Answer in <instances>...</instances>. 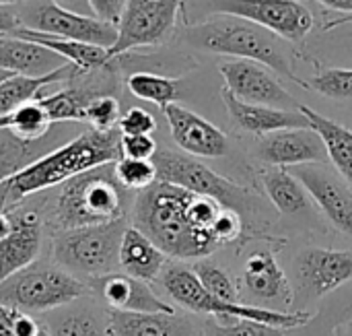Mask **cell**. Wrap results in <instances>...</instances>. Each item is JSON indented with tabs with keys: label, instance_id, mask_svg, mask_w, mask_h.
Here are the masks:
<instances>
[{
	"label": "cell",
	"instance_id": "cell-1",
	"mask_svg": "<svg viewBox=\"0 0 352 336\" xmlns=\"http://www.w3.org/2000/svg\"><path fill=\"white\" fill-rule=\"evenodd\" d=\"M225 207L167 182H155L138 192L132 225L175 260H200L223 250L214 223Z\"/></svg>",
	"mask_w": 352,
	"mask_h": 336
},
{
	"label": "cell",
	"instance_id": "cell-2",
	"mask_svg": "<svg viewBox=\"0 0 352 336\" xmlns=\"http://www.w3.org/2000/svg\"><path fill=\"white\" fill-rule=\"evenodd\" d=\"M120 138L122 132L118 128H89L52 149L50 153L35 159L0 184V211L6 213L19 207L25 198L56 188L78 174H85L99 165L116 163L118 159H122Z\"/></svg>",
	"mask_w": 352,
	"mask_h": 336
},
{
	"label": "cell",
	"instance_id": "cell-3",
	"mask_svg": "<svg viewBox=\"0 0 352 336\" xmlns=\"http://www.w3.org/2000/svg\"><path fill=\"white\" fill-rule=\"evenodd\" d=\"M153 163L157 167L159 182L179 186L200 196H208L221 207L239 213L248 227V240H262L278 250L285 248V240H278L264 231L266 225H272V211L270 204L252 188H245L217 174L196 157L175 151L159 149L153 157Z\"/></svg>",
	"mask_w": 352,
	"mask_h": 336
},
{
	"label": "cell",
	"instance_id": "cell-4",
	"mask_svg": "<svg viewBox=\"0 0 352 336\" xmlns=\"http://www.w3.org/2000/svg\"><path fill=\"white\" fill-rule=\"evenodd\" d=\"M186 41L204 52L260 62L276 74L301 87H307V83L295 74L289 62L285 39L252 21L221 14L200 23H192L186 29Z\"/></svg>",
	"mask_w": 352,
	"mask_h": 336
},
{
	"label": "cell",
	"instance_id": "cell-5",
	"mask_svg": "<svg viewBox=\"0 0 352 336\" xmlns=\"http://www.w3.org/2000/svg\"><path fill=\"white\" fill-rule=\"evenodd\" d=\"M124 190L116 180L113 163L78 174L60 184L47 223L52 229L62 231L124 219Z\"/></svg>",
	"mask_w": 352,
	"mask_h": 336
},
{
	"label": "cell",
	"instance_id": "cell-6",
	"mask_svg": "<svg viewBox=\"0 0 352 336\" xmlns=\"http://www.w3.org/2000/svg\"><path fill=\"white\" fill-rule=\"evenodd\" d=\"M165 293L184 310L194 314H206L219 322H231L233 318L254 320L270 326H280L287 330H295L305 326L311 320L309 312H280L252 304H227L214 297L204 289L200 279L196 277L192 266L182 262H167L159 277Z\"/></svg>",
	"mask_w": 352,
	"mask_h": 336
},
{
	"label": "cell",
	"instance_id": "cell-7",
	"mask_svg": "<svg viewBox=\"0 0 352 336\" xmlns=\"http://www.w3.org/2000/svg\"><path fill=\"white\" fill-rule=\"evenodd\" d=\"M126 227L124 217L111 223L56 231L52 242L54 260L78 279L82 275L93 281L116 273L120 269L118 254Z\"/></svg>",
	"mask_w": 352,
	"mask_h": 336
},
{
	"label": "cell",
	"instance_id": "cell-8",
	"mask_svg": "<svg viewBox=\"0 0 352 336\" xmlns=\"http://www.w3.org/2000/svg\"><path fill=\"white\" fill-rule=\"evenodd\" d=\"M87 283L58 264L33 262L0 281V304L21 312L60 310L87 295Z\"/></svg>",
	"mask_w": 352,
	"mask_h": 336
},
{
	"label": "cell",
	"instance_id": "cell-9",
	"mask_svg": "<svg viewBox=\"0 0 352 336\" xmlns=\"http://www.w3.org/2000/svg\"><path fill=\"white\" fill-rule=\"evenodd\" d=\"M291 312H307V306L324 300L352 281V250L309 246L291 260Z\"/></svg>",
	"mask_w": 352,
	"mask_h": 336
},
{
	"label": "cell",
	"instance_id": "cell-10",
	"mask_svg": "<svg viewBox=\"0 0 352 336\" xmlns=\"http://www.w3.org/2000/svg\"><path fill=\"white\" fill-rule=\"evenodd\" d=\"M192 8L252 21L285 41H301L316 25L311 10L299 0H192Z\"/></svg>",
	"mask_w": 352,
	"mask_h": 336
},
{
	"label": "cell",
	"instance_id": "cell-11",
	"mask_svg": "<svg viewBox=\"0 0 352 336\" xmlns=\"http://www.w3.org/2000/svg\"><path fill=\"white\" fill-rule=\"evenodd\" d=\"M186 0H128L118 21V39L109 56L118 58L138 48L165 43L177 23Z\"/></svg>",
	"mask_w": 352,
	"mask_h": 336
},
{
	"label": "cell",
	"instance_id": "cell-12",
	"mask_svg": "<svg viewBox=\"0 0 352 336\" xmlns=\"http://www.w3.org/2000/svg\"><path fill=\"white\" fill-rule=\"evenodd\" d=\"M23 27L58 35L66 39H76L101 48H111L118 39V25L101 21L97 17L80 14L74 10H66L50 0H37L35 4H27L19 10Z\"/></svg>",
	"mask_w": 352,
	"mask_h": 336
},
{
	"label": "cell",
	"instance_id": "cell-13",
	"mask_svg": "<svg viewBox=\"0 0 352 336\" xmlns=\"http://www.w3.org/2000/svg\"><path fill=\"white\" fill-rule=\"evenodd\" d=\"M307 190L330 225L352 240V186L324 165H297L289 169Z\"/></svg>",
	"mask_w": 352,
	"mask_h": 336
},
{
	"label": "cell",
	"instance_id": "cell-14",
	"mask_svg": "<svg viewBox=\"0 0 352 336\" xmlns=\"http://www.w3.org/2000/svg\"><path fill=\"white\" fill-rule=\"evenodd\" d=\"M219 72L225 81V89L241 101L285 109L293 105V95L283 87L278 76L260 62L229 58L219 64Z\"/></svg>",
	"mask_w": 352,
	"mask_h": 336
},
{
	"label": "cell",
	"instance_id": "cell-15",
	"mask_svg": "<svg viewBox=\"0 0 352 336\" xmlns=\"http://www.w3.org/2000/svg\"><path fill=\"white\" fill-rule=\"evenodd\" d=\"M241 287L262 308L278 310L293 304L291 281L278 264L274 248H256L248 254L241 266Z\"/></svg>",
	"mask_w": 352,
	"mask_h": 336
},
{
	"label": "cell",
	"instance_id": "cell-16",
	"mask_svg": "<svg viewBox=\"0 0 352 336\" xmlns=\"http://www.w3.org/2000/svg\"><path fill=\"white\" fill-rule=\"evenodd\" d=\"M8 231L0 240V281L33 264L43 244V219L35 209H10Z\"/></svg>",
	"mask_w": 352,
	"mask_h": 336
},
{
	"label": "cell",
	"instance_id": "cell-17",
	"mask_svg": "<svg viewBox=\"0 0 352 336\" xmlns=\"http://www.w3.org/2000/svg\"><path fill=\"white\" fill-rule=\"evenodd\" d=\"M165 120L169 124L175 145L192 155L202 159H219L229 153V138L212 122L204 120L196 112L175 103H169L165 109Z\"/></svg>",
	"mask_w": 352,
	"mask_h": 336
},
{
	"label": "cell",
	"instance_id": "cell-18",
	"mask_svg": "<svg viewBox=\"0 0 352 336\" xmlns=\"http://www.w3.org/2000/svg\"><path fill=\"white\" fill-rule=\"evenodd\" d=\"M256 155L268 167H297L324 163L328 157L326 145L314 128L278 130L260 136Z\"/></svg>",
	"mask_w": 352,
	"mask_h": 336
},
{
	"label": "cell",
	"instance_id": "cell-19",
	"mask_svg": "<svg viewBox=\"0 0 352 336\" xmlns=\"http://www.w3.org/2000/svg\"><path fill=\"white\" fill-rule=\"evenodd\" d=\"M260 182L278 215L324 231L322 221L314 211L311 196L287 167H266L260 174Z\"/></svg>",
	"mask_w": 352,
	"mask_h": 336
},
{
	"label": "cell",
	"instance_id": "cell-20",
	"mask_svg": "<svg viewBox=\"0 0 352 336\" xmlns=\"http://www.w3.org/2000/svg\"><path fill=\"white\" fill-rule=\"evenodd\" d=\"M89 287H95L101 300L118 312H167L173 314L175 308L163 302L148 283L134 279L126 273H109L105 277L89 281Z\"/></svg>",
	"mask_w": 352,
	"mask_h": 336
},
{
	"label": "cell",
	"instance_id": "cell-21",
	"mask_svg": "<svg viewBox=\"0 0 352 336\" xmlns=\"http://www.w3.org/2000/svg\"><path fill=\"white\" fill-rule=\"evenodd\" d=\"M223 101L227 105V112L233 120V124L245 132H252L256 136H266L278 130H293V128H311L307 118L297 109H285V107H272V105H260V103H248L237 97H233L227 89L221 91Z\"/></svg>",
	"mask_w": 352,
	"mask_h": 336
},
{
	"label": "cell",
	"instance_id": "cell-22",
	"mask_svg": "<svg viewBox=\"0 0 352 336\" xmlns=\"http://www.w3.org/2000/svg\"><path fill=\"white\" fill-rule=\"evenodd\" d=\"M111 336H200V326L177 312H118L107 318Z\"/></svg>",
	"mask_w": 352,
	"mask_h": 336
},
{
	"label": "cell",
	"instance_id": "cell-23",
	"mask_svg": "<svg viewBox=\"0 0 352 336\" xmlns=\"http://www.w3.org/2000/svg\"><path fill=\"white\" fill-rule=\"evenodd\" d=\"M64 66H68V62L62 56L37 41L16 35H4L0 39V68L12 74L45 76Z\"/></svg>",
	"mask_w": 352,
	"mask_h": 336
},
{
	"label": "cell",
	"instance_id": "cell-24",
	"mask_svg": "<svg viewBox=\"0 0 352 336\" xmlns=\"http://www.w3.org/2000/svg\"><path fill=\"white\" fill-rule=\"evenodd\" d=\"M10 35L16 37H25L31 41L41 43L43 48L56 52L58 56H62L68 64L74 66L76 76H85L91 72H99L103 68H109L111 64V56L107 48L101 45H93V43H85V41H76V39H66V37H58V35H47L29 27H19L16 31H12Z\"/></svg>",
	"mask_w": 352,
	"mask_h": 336
},
{
	"label": "cell",
	"instance_id": "cell-25",
	"mask_svg": "<svg viewBox=\"0 0 352 336\" xmlns=\"http://www.w3.org/2000/svg\"><path fill=\"white\" fill-rule=\"evenodd\" d=\"M167 258L169 256L159 246H155L140 229H136L134 225L126 227L118 254L120 269L126 275L144 283L157 281L167 264Z\"/></svg>",
	"mask_w": 352,
	"mask_h": 336
},
{
	"label": "cell",
	"instance_id": "cell-26",
	"mask_svg": "<svg viewBox=\"0 0 352 336\" xmlns=\"http://www.w3.org/2000/svg\"><path fill=\"white\" fill-rule=\"evenodd\" d=\"M56 126V124H54ZM62 130H54L39 138V140H21L8 128H0V184L33 163L35 159L43 157L52 149L60 147Z\"/></svg>",
	"mask_w": 352,
	"mask_h": 336
},
{
	"label": "cell",
	"instance_id": "cell-27",
	"mask_svg": "<svg viewBox=\"0 0 352 336\" xmlns=\"http://www.w3.org/2000/svg\"><path fill=\"white\" fill-rule=\"evenodd\" d=\"M299 112L307 118L309 126L322 136L326 145L328 159L334 163L336 171L352 186V130L326 118L309 105H297Z\"/></svg>",
	"mask_w": 352,
	"mask_h": 336
},
{
	"label": "cell",
	"instance_id": "cell-28",
	"mask_svg": "<svg viewBox=\"0 0 352 336\" xmlns=\"http://www.w3.org/2000/svg\"><path fill=\"white\" fill-rule=\"evenodd\" d=\"M76 76V70L72 64L58 68L45 76H25V74H10L6 81L0 83V118L12 114L16 107L35 101L41 97V91L47 85L72 81Z\"/></svg>",
	"mask_w": 352,
	"mask_h": 336
},
{
	"label": "cell",
	"instance_id": "cell-29",
	"mask_svg": "<svg viewBox=\"0 0 352 336\" xmlns=\"http://www.w3.org/2000/svg\"><path fill=\"white\" fill-rule=\"evenodd\" d=\"M97 95H103L99 87H66L52 95H41L39 103L45 107L52 124L64 122H85V109L89 101Z\"/></svg>",
	"mask_w": 352,
	"mask_h": 336
},
{
	"label": "cell",
	"instance_id": "cell-30",
	"mask_svg": "<svg viewBox=\"0 0 352 336\" xmlns=\"http://www.w3.org/2000/svg\"><path fill=\"white\" fill-rule=\"evenodd\" d=\"M6 118V128L21 140H39L47 136L54 128L45 107L39 103V99L29 101L21 107H16L12 114L4 116Z\"/></svg>",
	"mask_w": 352,
	"mask_h": 336
},
{
	"label": "cell",
	"instance_id": "cell-31",
	"mask_svg": "<svg viewBox=\"0 0 352 336\" xmlns=\"http://www.w3.org/2000/svg\"><path fill=\"white\" fill-rule=\"evenodd\" d=\"M126 85L134 97L151 101V103L159 105L161 109H165L169 103H175V99L179 97L177 81L169 78V76L155 74V72H134L128 76Z\"/></svg>",
	"mask_w": 352,
	"mask_h": 336
},
{
	"label": "cell",
	"instance_id": "cell-32",
	"mask_svg": "<svg viewBox=\"0 0 352 336\" xmlns=\"http://www.w3.org/2000/svg\"><path fill=\"white\" fill-rule=\"evenodd\" d=\"M194 273L200 279V283L204 285V289L208 293H212L214 297H219L221 302L227 304H241V291L239 285L235 283L233 275L221 266L219 262H214L212 258H200L194 262Z\"/></svg>",
	"mask_w": 352,
	"mask_h": 336
},
{
	"label": "cell",
	"instance_id": "cell-33",
	"mask_svg": "<svg viewBox=\"0 0 352 336\" xmlns=\"http://www.w3.org/2000/svg\"><path fill=\"white\" fill-rule=\"evenodd\" d=\"M287 333L291 330L243 318H233L231 322H219L210 318L200 326V336H287Z\"/></svg>",
	"mask_w": 352,
	"mask_h": 336
},
{
	"label": "cell",
	"instance_id": "cell-34",
	"mask_svg": "<svg viewBox=\"0 0 352 336\" xmlns=\"http://www.w3.org/2000/svg\"><path fill=\"white\" fill-rule=\"evenodd\" d=\"M116 180L126 190L142 192L157 182V167L153 159H130L122 157L113 163Z\"/></svg>",
	"mask_w": 352,
	"mask_h": 336
},
{
	"label": "cell",
	"instance_id": "cell-35",
	"mask_svg": "<svg viewBox=\"0 0 352 336\" xmlns=\"http://www.w3.org/2000/svg\"><path fill=\"white\" fill-rule=\"evenodd\" d=\"M47 330L52 336H103L99 320L87 310H70L56 314Z\"/></svg>",
	"mask_w": 352,
	"mask_h": 336
},
{
	"label": "cell",
	"instance_id": "cell-36",
	"mask_svg": "<svg viewBox=\"0 0 352 336\" xmlns=\"http://www.w3.org/2000/svg\"><path fill=\"white\" fill-rule=\"evenodd\" d=\"M314 89L330 99H352V68H326L307 81Z\"/></svg>",
	"mask_w": 352,
	"mask_h": 336
},
{
	"label": "cell",
	"instance_id": "cell-37",
	"mask_svg": "<svg viewBox=\"0 0 352 336\" xmlns=\"http://www.w3.org/2000/svg\"><path fill=\"white\" fill-rule=\"evenodd\" d=\"M122 118L120 101L111 93L97 95L85 109V122L95 130H113Z\"/></svg>",
	"mask_w": 352,
	"mask_h": 336
},
{
	"label": "cell",
	"instance_id": "cell-38",
	"mask_svg": "<svg viewBox=\"0 0 352 336\" xmlns=\"http://www.w3.org/2000/svg\"><path fill=\"white\" fill-rule=\"evenodd\" d=\"M118 130L122 134H153L157 130V120L148 109L130 107L126 114H122Z\"/></svg>",
	"mask_w": 352,
	"mask_h": 336
},
{
	"label": "cell",
	"instance_id": "cell-39",
	"mask_svg": "<svg viewBox=\"0 0 352 336\" xmlns=\"http://www.w3.org/2000/svg\"><path fill=\"white\" fill-rule=\"evenodd\" d=\"M120 149H122V157H130V159H153L155 153L159 151L151 134H122Z\"/></svg>",
	"mask_w": 352,
	"mask_h": 336
},
{
	"label": "cell",
	"instance_id": "cell-40",
	"mask_svg": "<svg viewBox=\"0 0 352 336\" xmlns=\"http://www.w3.org/2000/svg\"><path fill=\"white\" fill-rule=\"evenodd\" d=\"M126 2L128 0H89V4L93 8V14L97 19L113 23V25H118L122 12L126 8Z\"/></svg>",
	"mask_w": 352,
	"mask_h": 336
},
{
	"label": "cell",
	"instance_id": "cell-41",
	"mask_svg": "<svg viewBox=\"0 0 352 336\" xmlns=\"http://www.w3.org/2000/svg\"><path fill=\"white\" fill-rule=\"evenodd\" d=\"M21 14L14 6L10 4H0V33L10 35L12 31H16L21 27Z\"/></svg>",
	"mask_w": 352,
	"mask_h": 336
},
{
	"label": "cell",
	"instance_id": "cell-42",
	"mask_svg": "<svg viewBox=\"0 0 352 336\" xmlns=\"http://www.w3.org/2000/svg\"><path fill=\"white\" fill-rule=\"evenodd\" d=\"M39 333L37 322L27 314V312H16L14 316V335L16 336H35Z\"/></svg>",
	"mask_w": 352,
	"mask_h": 336
},
{
	"label": "cell",
	"instance_id": "cell-43",
	"mask_svg": "<svg viewBox=\"0 0 352 336\" xmlns=\"http://www.w3.org/2000/svg\"><path fill=\"white\" fill-rule=\"evenodd\" d=\"M19 310L8 308L0 304V336H16L14 335V316Z\"/></svg>",
	"mask_w": 352,
	"mask_h": 336
},
{
	"label": "cell",
	"instance_id": "cell-44",
	"mask_svg": "<svg viewBox=\"0 0 352 336\" xmlns=\"http://www.w3.org/2000/svg\"><path fill=\"white\" fill-rule=\"evenodd\" d=\"M52 4H58L66 10H74V12H80V14H89V17H95L93 14V8L89 4V0H50Z\"/></svg>",
	"mask_w": 352,
	"mask_h": 336
},
{
	"label": "cell",
	"instance_id": "cell-45",
	"mask_svg": "<svg viewBox=\"0 0 352 336\" xmlns=\"http://www.w3.org/2000/svg\"><path fill=\"white\" fill-rule=\"evenodd\" d=\"M320 4H324L326 8L338 10V12H349L352 14V0H316Z\"/></svg>",
	"mask_w": 352,
	"mask_h": 336
},
{
	"label": "cell",
	"instance_id": "cell-46",
	"mask_svg": "<svg viewBox=\"0 0 352 336\" xmlns=\"http://www.w3.org/2000/svg\"><path fill=\"white\" fill-rule=\"evenodd\" d=\"M340 25H352V14H344L342 19H336V21L328 23L324 29H326V31H330V29H334V27H340Z\"/></svg>",
	"mask_w": 352,
	"mask_h": 336
},
{
	"label": "cell",
	"instance_id": "cell-47",
	"mask_svg": "<svg viewBox=\"0 0 352 336\" xmlns=\"http://www.w3.org/2000/svg\"><path fill=\"white\" fill-rule=\"evenodd\" d=\"M8 227H10V223H8V215L0 211V240H2L4 235H6Z\"/></svg>",
	"mask_w": 352,
	"mask_h": 336
},
{
	"label": "cell",
	"instance_id": "cell-48",
	"mask_svg": "<svg viewBox=\"0 0 352 336\" xmlns=\"http://www.w3.org/2000/svg\"><path fill=\"white\" fill-rule=\"evenodd\" d=\"M10 74H12V72H8V70H4V68H0V83H2V81H6V78H8Z\"/></svg>",
	"mask_w": 352,
	"mask_h": 336
},
{
	"label": "cell",
	"instance_id": "cell-49",
	"mask_svg": "<svg viewBox=\"0 0 352 336\" xmlns=\"http://www.w3.org/2000/svg\"><path fill=\"white\" fill-rule=\"evenodd\" d=\"M21 2H25V0H0V4H10V6L21 4Z\"/></svg>",
	"mask_w": 352,
	"mask_h": 336
},
{
	"label": "cell",
	"instance_id": "cell-50",
	"mask_svg": "<svg viewBox=\"0 0 352 336\" xmlns=\"http://www.w3.org/2000/svg\"><path fill=\"white\" fill-rule=\"evenodd\" d=\"M334 336H349V335H346L344 326H338V328H336V335H334Z\"/></svg>",
	"mask_w": 352,
	"mask_h": 336
},
{
	"label": "cell",
	"instance_id": "cell-51",
	"mask_svg": "<svg viewBox=\"0 0 352 336\" xmlns=\"http://www.w3.org/2000/svg\"><path fill=\"white\" fill-rule=\"evenodd\" d=\"M35 336H52V333H50L47 328H39V333H37Z\"/></svg>",
	"mask_w": 352,
	"mask_h": 336
},
{
	"label": "cell",
	"instance_id": "cell-52",
	"mask_svg": "<svg viewBox=\"0 0 352 336\" xmlns=\"http://www.w3.org/2000/svg\"><path fill=\"white\" fill-rule=\"evenodd\" d=\"M344 330H346V335L352 336V320H351V322H346V324H344Z\"/></svg>",
	"mask_w": 352,
	"mask_h": 336
},
{
	"label": "cell",
	"instance_id": "cell-53",
	"mask_svg": "<svg viewBox=\"0 0 352 336\" xmlns=\"http://www.w3.org/2000/svg\"><path fill=\"white\" fill-rule=\"evenodd\" d=\"M0 128H6V118L4 116L0 118Z\"/></svg>",
	"mask_w": 352,
	"mask_h": 336
}]
</instances>
